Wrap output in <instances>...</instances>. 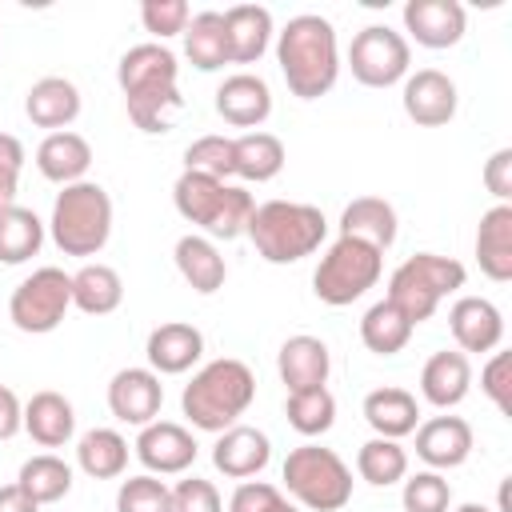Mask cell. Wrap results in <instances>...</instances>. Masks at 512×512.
Instances as JSON below:
<instances>
[{
    "mask_svg": "<svg viewBox=\"0 0 512 512\" xmlns=\"http://www.w3.org/2000/svg\"><path fill=\"white\" fill-rule=\"evenodd\" d=\"M184 56L200 72H216L228 60V36H224V12H196L184 28Z\"/></svg>",
    "mask_w": 512,
    "mask_h": 512,
    "instance_id": "cell-34",
    "label": "cell"
},
{
    "mask_svg": "<svg viewBox=\"0 0 512 512\" xmlns=\"http://www.w3.org/2000/svg\"><path fill=\"white\" fill-rule=\"evenodd\" d=\"M68 308H72V276L64 268L48 264V268H36L32 276H24L12 288L8 320L28 336H44V332L60 328Z\"/></svg>",
    "mask_w": 512,
    "mask_h": 512,
    "instance_id": "cell-10",
    "label": "cell"
},
{
    "mask_svg": "<svg viewBox=\"0 0 512 512\" xmlns=\"http://www.w3.org/2000/svg\"><path fill=\"white\" fill-rule=\"evenodd\" d=\"M268 460H272V440L260 428H248V424L224 428L212 444V464L228 480H252L268 468Z\"/></svg>",
    "mask_w": 512,
    "mask_h": 512,
    "instance_id": "cell-17",
    "label": "cell"
},
{
    "mask_svg": "<svg viewBox=\"0 0 512 512\" xmlns=\"http://www.w3.org/2000/svg\"><path fill=\"white\" fill-rule=\"evenodd\" d=\"M456 100H460L456 84L440 68H420V72L404 76L400 104H404L408 120H416L420 128H444L456 116Z\"/></svg>",
    "mask_w": 512,
    "mask_h": 512,
    "instance_id": "cell-14",
    "label": "cell"
},
{
    "mask_svg": "<svg viewBox=\"0 0 512 512\" xmlns=\"http://www.w3.org/2000/svg\"><path fill=\"white\" fill-rule=\"evenodd\" d=\"M276 372L288 384V392H304V388H324L328 372H332V356L328 344L316 336H288L276 352Z\"/></svg>",
    "mask_w": 512,
    "mask_h": 512,
    "instance_id": "cell-21",
    "label": "cell"
},
{
    "mask_svg": "<svg viewBox=\"0 0 512 512\" xmlns=\"http://www.w3.org/2000/svg\"><path fill=\"white\" fill-rule=\"evenodd\" d=\"M24 116L36 124V128H52V132H64L76 116H80V88L64 76H44L28 88L24 96Z\"/></svg>",
    "mask_w": 512,
    "mask_h": 512,
    "instance_id": "cell-25",
    "label": "cell"
},
{
    "mask_svg": "<svg viewBox=\"0 0 512 512\" xmlns=\"http://www.w3.org/2000/svg\"><path fill=\"white\" fill-rule=\"evenodd\" d=\"M172 260H176V272L188 280V288H192V292L212 296V292H220V288H224L228 264H224L220 248H216L208 236H196V232L180 236V240H176V248H172Z\"/></svg>",
    "mask_w": 512,
    "mask_h": 512,
    "instance_id": "cell-28",
    "label": "cell"
},
{
    "mask_svg": "<svg viewBox=\"0 0 512 512\" xmlns=\"http://www.w3.org/2000/svg\"><path fill=\"white\" fill-rule=\"evenodd\" d=\"M472 444H476V436L464 416H432V420L416 424V456L432 472L460 468L472 456Z\"/></svg>",
    "mask_w": 512,
    "mask_h": 512,
    "instance_id": "cell-16",
    "label": "cell"
},
{
    "mask_svg": "<svg viewBox=\"0 0 512 512\" xmlns=\"http://www.w3.org/2000/svg\"><path fill=\"white\" fill-rule=\"evenodd\" d=\"M288 424L300 436H324L336 424V396L328 388H304V392H288L284 404Z\"/></svg>",
    "mask_w": 512,
    "mask_h": 512,
    "instance_id": "cell-39",
    "label": "cell"
},
{
    "mask_svg": "<svg viewBox=\"0 0 512 512\" xmlns=\"http://www.w3.org/2000/svg\"><path fill=\"white\" fill-rule=\"evenodd\" d=\"M224 36L232 64H256L272 44V12L260 4H232L224 12Z\"/></svg>",
    "mask_w": 512,
    "mask_h": 512,
    "instance_id": "cell-24",
    "label": "cell"
},
{
    "mask_svg": "<svg viewBox=\"0 0 512 512\" xmlns=\"http://www.w3.org/2000/svg\"><path fill=\"white\" fill-rule=\"evenodd\" d=\"M44 244V220L32 208H0V264H24Z\"/></svg>",
    "mask_w": 512,
    "mask_h": 512,
    "instance_id": "cell-35",
    "label": "cell"
},
{
    "mask_svg": "<svg viewBox=\"0 0 512 512\" xmlns=\"http://www.w3.org/2000/svg\"><path fill=\"white\" fill-rule=\"evenodd\" d=\"M76 464L92 480H116L128 468V440L116 428H92L76 444Z\"/></svg>",
    "mask_w": 512,
    "mask_h": 512,
    "instance_id": "cell-33",
    "label": "cell"
},
{
    "mask_svg": "<svg viewBox=\"0 0 512 512\" xmlns=\"http://www.w3.org/2000/svg\"><path fill=\"white\" fill-rule=\"evenodd\" d=\"M24 432L40 444V448H64L76 432V412L72 400L44 388L24 404Z\"/></svg>",
    "mask_w": 512,
    "mask_h": 512,
    "instance_id": "cell-30",
    "label": "cell"
},
{
    "mask_svg": "<svg viewBox=\"0 0 512 512\" xmlns=\"http://www.w3.org/2000/svg\"><path fill=\"white\" fill-rule=\"evenodd\" d=\"M448 328L452 340L460 344L456 352H496L504 340V316L484 296H460L448 308Z\"/></svg>",
    "mask_w": 512,
    "mask_h": 512,
    "instance_id": "cell-18",
    "label": "cell"
},
{
    "mask_svg": "<svg viewBox=\"0 0 512 512\" xmlns=\"http://www.w3.org/2000/svg\"><path fill=\"white\" fill-rule=\"evenodd\" d=\"M464 280H468V272H464L460 260L436 256V252H416V256H408V260L388 276V296H384V300H388L392 308H400L404 320L416 328V324H424V320L440 308L444 296L460 292Z\"/></svg>",
    "mask_w": 512,
    "mask_h": 512,
    "instance_id": "cell-7",
    "label": "cell"
},
{
    "mask_svg": "<svg viewBox=\"0 0 512 512\" xmlns=\"http://www.w3.org/2000/svg\"><path fill=\"white\" fill-rule=\"evenodd\" d=\"M20 428H24V404L8 384H0V440H12Z\"/></svg>",
    "mask_w": 512,
    "mask_h": 512,
    "instance_id": "cell-48",
    "label": "cell"
},
{
    "mask_svg": "<svg viewBox=\"0 0 512 512\" xmlns=\"http://www.w3.org/2000/svg\"><path fill=\"white\" fill-rule=\"evenodd\" d=\"M184 172H204L212 180L232 176V136H200L184 148Z\"/></svg>",
    "mask_w": 512,
    "mask_h": 512,
    "instance_id": "cell-42",
    "label": "cell"
},
{
    "mask_svg": "<svg viewBox=\"0 0 512 512\" xmlns=\"http://www.w3.org/2000/svg\"><path fill=\"white\" fill-rule=\"evenodd\" d=\"M116 512H172V488L152 472L128 476L116 492Z\"/></svg>",
    "mask_w": 512,
    "mask_h": 512,
    "instance_id": "cell-40",
    "label": "cell"
},
{
    "mask_svg": "<svg viewBox=\"0 0 512 512\" xmlns=\"http://www.w3.org/2000/svg\"><path fill=\"white\" fill-rule=\"evenodd\" d=\"M476 264L488 280H512V204H496L480 216L476 228Z\"/></svg>",
    "mask_w": 512,
    "mask_h": 512,
    "instance_id": "cell-27",
    "label": "cell"
},
{
    "mask_svg": "<svg viewBox=\"0 0 512 512\" xmlns=\"http://www.w3.org/2000/svg\"><path fill=\"white\" fill-rule=\"evenodd\" d=\"M268 512H300V508H296V504H288V500H284V496H280V500H276V504H272V508H268Z\"/></svg>",
    "mask_w": 512,
    "mask_h": 512,
    "instance_id": "cell-50",
    "label": "cell"
},
{
    "mask_svg": "<svg viewBox=\"0 0 512 512\" xmlns=\"http://www.w3.org/2000/svg\"><path fill=\"white\" fill-rule=\"evenodd\" d=\"M284 144L280 136L272 132H244L232 140V176L248 180V184H264V180H276L280 168H284Z\"/></svg>",
    "mask_w": 512,
    "mask_h": 512,
    "instance_id": "cell-31",
    "label": "cell"
},
{
    "mask_svg": "<svg viewBox=\"0 0 512 512\" xmlns=\"http://www.w3.org/2000/svg\"><path fill=\"white\" fill-rule=\"evenodd\" d=\"M412 48L388 24H368L348 44V68L364 88H392L408 76Z\"/></svg>",
    "mask_w": 512,
    "mask_h": 512,
    "instance_id": "cell-11",
    "label": "cell"
},
{
    "mask_svg": "<svg viewBox=\"0 0 512 512\" xmlns=\"http://www.w3.org/2000/svg\"><path fill=\"white\" fill-rule=\"evenodd\" d=\"M36 168L44 180L68 188V184H80L84 172L92 168V144L80 136V132H48L36 148Z\"/></svg>",
    "mask_w": 512,
    "mask_h": 512,
    "instance_id": "cell-22",
    "label": "cell"
},
{
    "mask_svg": "<svg viewBox=\"0 0 512 512\" xmlns=\"http://www.w3.org/2000/svg\"><path fill=\"white\" fill-rule=\"evenodd\" d=\"M20 172H24V144L12 132H0V208L16 200Z\"/></svg>",
    "mask_w": 512,
    "mask_h": 512,
    "instance_id": "cell-46",
    "label": "cell"
},
{
    "mask_svg": "<svg viewBox=\"0 0 512 512\" xmlns=\"http://www.w3.org/2000/svg\"><path fill=\"white\" fill-rule=\"evenodd\" d=\"M192 12L184 0H144L140 4V24L144 32H152L156 40H168V36H184Z\"/></svg>",
    "mask_w": 512,
    "mask_h": 512,
    "instance_id": "cell-43",
    "label": "cell"
},
{
    "mask_svg": "<svg viewBox=\"0 0 512 512\" xmlns=\"http://www.w3.org/2000/svg\"><path fill=\"white\" fill-rule=\"evenodd\" d=\"M484 188L508 204L512 200V148H496L488 160H484Z\"/></svg>",
    "mask_w": 512,
    "mask_h": 512,
    "instance_id": "cell-47",
    "label": "cell"
},
{
    "mask_svg": "<svg viewBox=\"0 0 512 512\" xmlns=\"http://www.w3.org/2000/svg\"><path fill=\"white\" fill-rule=\"evenodd\" d=\"M216 112L224 124L256 132L272 116V88L252 72H236L216 88Z\"/></svg>",
    "mask_w": 512,
    "mask_h": 512,
    "instance_id": "cell-20",
    "label": "cell"
},
{
    "mask_svg": "<svg viewBox=\"0 0 512 512\" xmlns=\"http://www.w3.org/2000/svg\"><path fill=\"white\" fill-rule=\"evenodd\" d=\"M276 64H280L292 96L320 100L324 92H332V84L340 76V44H336L332 20H324L316 12L292 16L276 32Z\"/></svg>",
    "mask_w": 512,
    "mask_h": 512,
    "instance_id": "cell-2",
    "label": "cell"
},
{
    "mask_svg": "<svg viewBox=\"0 0 512 512\" xmlns=\"http://www.w3.org/2000/svg\"><path fill=\"white\" fill-rule=\"evenodd\" d=\"M396 232H400V220H396V208L384 196H356L340 212V236L364 240L376 252H388L396 244Z\"/></svg>",
    "mask_w": 512,
    "mask_h": 512,
    "instance_id": "cell-26",
    "label": "cell"
},
{
    "mask_svg": "<svg viewBox=\"0 0 512 512\" xmlns=\"http://www.w3.org/2000/svg\"><path fill=\"white\" fill-rule=\"evenodd\" d=\"M380 272H384V252H376L364 240L340 236L320 256V264L312 272V292H316V300H324L332 308H344V304L360 300L368 288H376Z\"/></svg>",
    "mask_w": 512,
    "mask_h": 512,
    "instance_id": "cell-9",
    "label": "cell"
},
{
    "mask_svg": "<svg viewBox=\"0 0 512 512\" xmlns=\"http://www.w3.org/2000/svg\"><path fill=\"white\" fill-rule=\"evenodd\" d=\"M356 472L360 480H368L372 488H392L408 476V452L400 448V440H384L372 436L368 444H360L356 452Z\"/></svg>",
    "mask_w": 512,
    "mask_h": 512,
    "instance_id": "cell-38",
    "label": "cell"
},
{
    "mask_svg": "<svg viewBox=\"0 0 512 512\" xmlns=\"http://www.w3.org/2000/svg\"><path fill=\"white\" fill-rule=\"evenodd\" d=\"M400 504H404V512H448L452 508V488L440 472L424 468L416 476H404Z\"/></svg>",
    "mask_w": 512,
    "mask_h": 512,
    "instance_id": "cell-41",
    "label": "cell"
},
{
    "mask_svg": "<svg viewBox=\"0 0 512 512\" xmlns=\"http://www.w3.org/2000/svg\"><path fill=\"white\" fill-rule=\"evenodd\" d=\"M52 244L64 256H96L112 236V196L96 180H80L56 192L52 220H48Z\"/></svg>",
    "mask_w": 512,
    "mask_h": 512,
    "instance_id": "cell-6",
    "label": "cell"
},
{
    "mask_svg": "<svg viewBox=\"0 0 512 512\" xmlns=\"http://www.w3.org/2000/svg\"><path fill=\"white\" fill-rule=\"evenodd\" d=\"M256 400V376L244 360L236 356H220V360H208L188 384H184V396H180V408L188 416L192 428L200 432H224L232 428Z\"/></svg>",
    "mask_w": 512,
    "mask_h": 512,
    "instance_id": "cell-3",
    "label": "cell"
},
{
    "mask_svg": "<svg viewBox=\"0 0 512 512\" xmlns=\"http://www.w3.org/2000/svg\"><path fill=\"white\" fill-rule=\"evenodd\" d=\"M244 236L252 240V248L268 260V264H296L304 256H312L324 236H328V220L316 204H300V200H264L252 208Z\"/></svg>",
    "mask_w": 512,
    "mask_h": 512,
    "instance_id": "cell-4",
    "label": "cell"
},
{
    "mask_svg": "<svg viewBox=\"0 0 512 512\" xmlns=\"http://www.w3.org/2000/svg\"><path fill=\"white\" fill-rule=\"evenodd\" d=\"M136 460L152 472V476H180L196 464V436L184 428V424H172V420H152L140 428L136 436Z\"/></svg>",
    "mask_w": 512,
    "mask_h": 512,
    "instance_id": "cell-12",
    "label": "cell"
},
{
    "mask_svg": "<svg viewBox=\"0 0 512 512\" xmlns=\"http://www.w3.org/2000/svg\"><path fill=\"white\" fill-rule=\"evenodd\" d=\"M0 512H40V504L32 496H24L20 484H8V488H0Z\"/></svg>",
    "mask_w": 512,
    "mask_h": 512,
    "instance_id": "cell-49",
    "label": "cell"
},
{
    "mask_svg": "<svg viewBox=\"0 0 512 512\" xmlns=\"http://www.w3.org/2000/svg\"><path fill=\"white\" fill-rule=\"evenodd\" d=\"M172 512H224V500L212 480L188 476L172 488Z\"/></svg>",
    "mask_w": 512,
    "mask_h": 512,
    "instance_id": "cell-45",
    "label": "cell"
},
{
    "mask_svg": "<svg viewBox=\"0 0 512 512\" xmlns=\"http://www.w3.org/2000/svg\"><path fill=\"white\" fill-rule=\"evenodd\" d=\"M172 204L176 212L204 228L208 240H236L248 228V216L256 208L252 192L228 180H212L204 172H180L172 184Z\"/></svg>",
    "mask_w": 512,
    "mask_h": 512,
    "instance_id": "cell-5",
    "label": "cell"
},
{
    "mask_svg": "<svg viewBox=\"0 0 512 512\" xmlns=\"http://www.w3.org/2000/svg\"><path fill=\"white\" fill-rule=\"evenodd\" d=\"M360 340H364V348L376 352V356H396V352L412 340V324L404 320L400 308H392L388 300H376V304L364 312V320H360Z\"/></svg>",
    "mask_w": 512,
    "mask_h": 512,
    "instance_id": "cell-37",
    "label": "cell"
},
{
    "mask_svg": "<svg viewBox=\"0 0 512 512\" xmlns=\"http://www.w3.org/2000/svg\"><path fill=\"white\" fill-rule=\"evenodd\" d=\"M456 512H492V508H484V504H460Z\"/></svg>",
    "mask_w": 512,
    "mask_h": 512,
    "instance_id": "cell-51",
    "label": "cell"
},
{
    "mask_svg": "<svg viewBox=\"0 0 512 512\" xmlns=\"http://www.w3.org/2000/svg\"><path fill=\"white\" fill-rule=\"evenodd\" d=\"M72 304L84 316H108L124 304V280L112 264H84L72 272Z\"/></svg>",
    "mask_w": 512,
    "mask_h": 512,
    "instance_id": "cell-32",
    "label": "cell"
},
{
    "mask_svg": "<svg viewBox=\"0 0 512 512\" xmlns=\"http://www.w3.org/2000/svg\"><path fill=\"white\" fill-rule=\"evenodd\" d=\"M176 76H180V64L172 56V48L148 40V44H136L120 56L116 64V80H120V92H124V104H128V116L140 132L156 136V132H168L172 128V116L184 108V96L176 88Z\"/></svg>",
    "mask_w": 512,
    "mask_h": 512,
    "instance_id": "cell-1",
    "label": "cell"
},
{
    "mask_svg": "<svg viewBox=\"0 0 512 512\" xmlns=\"http://www.w3.org/2000/svg\"><path fill=\"white\" fill-rule=\"evenodd\" d=\"M364 420L384 440H404L420 424V404L408 388H372L364 396Z\"/></svg>",
    "mask_w": 512,
    "mask_h": 512,
    "instance_id": "cell-29",
    "label": "cell"
},
{
    "mask_svg": "<svg viewBox=\"0 0 512 512\" xmlns=\"http://www.w3.org/2000/svg\"><path fill=\"white\" fill-rule=\"evenodd\" d=\"M144 356H148V368H152L156 376H180V372H188L192 364H200V356H204V336H200L196 324L168 320V324H160V328L148 332Z\"/></svg>",
    "mask_w": 512,
    "mask_h": 512,
    "instance_id": "cell-19",
    "label": "cell"
},
{
    "mask_svg": "<svg viewBox=\"0 0 512 512\" xmlns=\"http://www.w3.org/2000/svg\"><path fill=\"white\" fill-rule=\"evenodd\" d=\"M468 388H472V364H468L464 352H448L444 348V352L428 356V364L420 372V396L432 408H440V412L456 408L468 396Z\"/></svg>",
    "mask_w": 512,
    "mask_h": 512,
    "instance_id": "cell-23",
    "label": "cell"
},
{
    "mask_svg": "<svg viewBox=\"0 0 512 512\" xmlns=\"http://www.w3.org/2000/svg\"><path fill=\"white\" fill-rule=\"evenodd\" d=\"M468 16L460 0H408L404 4V32L420 48H452L464 40Z\"/></svg>",
    "mask_w": 512,
    "mask_h": 512,
    "instance_id": "cell-15",
    "label": "cell"
},
{
    "mask_svg": "<svg viewBox=\"0 0 512 512\" xmlns=\"http://www.w3.org/2000/svg\"><path fill=\"white\" fill-rule=\"evenodd\" d=\"M16 484L24 488V496H32L36 504H56L72 492V468L52 456V452H40V456H28L20 464V476Z\"/></svg>",
    "mask_w": 512,
    "mask_h": 512,
    "instance_id": "cell-36",
    "label": "cell"
},
{
    "mask_svg": "<svg viewBox=\"0 0 512 512\" xmlns=\"http://www.w3.org/2000/svg\"><path fill=\"white\" fill-rule=\"evenodd\" d=\"M480 388L504 416H512V356L508 352H492V360L480 372Z\"/></svg>",
    "mask_w": 512,
    "mask_h": 512,
    "instance_id": "cell-44",
    "label": "cell"
},
{
    "mask_svg": "<svg viewBox=\"0 0 512 512\" xmlns=\"http://www.w3.org/2000/svg\"><path fill=\"white\" fill-rule=\"evenodd\" d=\"M284 488L296 504L312 512H340L352 500V468L320 444H300L284 456Z\"/></svg>",
    "mask_w": 512,
    "mask_h": 512,
    "instance_id": "cell-8",
    "label": "cell"
},
{
    "mask_svg": "<svg viewBox=\"0 0 512 512\" xmlns=\"http://www.w3.org/2000/svg\"><path fill=\"white\" fill-rule=\"evenodd\" d=\"M160 404H164V384L152 368H120L108 380V412L120 424L144 428L160 416Z\"/></svg>",
    "mask_w": 512,
    "mask_h": 512,
    "instance_id": "cell-13",
    "label": "cell"
}]
</instances>
